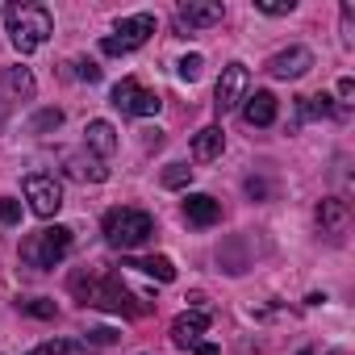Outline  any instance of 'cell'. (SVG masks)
<instances>
[{
    "instance_id": "obj_4",
    "label": "cell",
    "mask_w": 355,
    "mask_h": 355,
    "mask_svg": "<svg viewBox=\"0 0 355 355\" xmlns=\"http://www.w3.org/2000/svg\"><path fill=\"white\" fill-rule=\"evenodd\" d=\"M67 251H71V230L67 226H46V230L30 234L21 243V259L30 268H55V263L67 259Z\"/></svg>"
},
{
    "instance_id": "obj_26",
    "label": "cell",
    "mask_w": 355,
    "mask_h": 355,
    "mask_svg": "<svg viewBox=\"0 0 355 355\" xmlns=\"http://www.w3.org/2000/svg\"><path fill=\"white\" fill-rule=\"evenodd\" d=\"M0 222H5V226H17L21 222V205L13 197H0Z\"/></svg>"
},
{
    "instance_id": "obj_22",
    "label": "cell",
    "mask_w": 355,
    "mask_h": 355,
    "mask_svg": "<svg viewBox=\"0 0 355 355\" xmlns=\"http://www.w3.org/2000/svg\"><path fill=\"white\" fill-rule=\"evenodd\" d=\"M9 84H13L17 96H34V76H30L26 67H13V71H9Z\"/></svg>"
},
{
    "instance_id": "obj_18",
    "label": "cell",
    "mask_w": 355,
    "mask_h": 355,
    "mask_svg": "<svg viewBox=\"0 0 355 355\" xmlns=\"http://www.w3.org/2000/svg\"><path fill=\"white\" fill-rule=\"evenodd\" d=\"M125 268H138V272H146V276H155V280H163V284H171V280H175V263H171L167 255H146V259H130Z\"/></svg>"
},
{
    "instance_id": "obj_19",
    "label": "cell",
    "mask_w": 355,
    "mask_h": 355,
    "mask_svg": "<svg viewBox=\"0 0 355 355\" xmlns=\"http://www.w3.org/2000/svg\"><path fill=\"white\" fill-rule=\"evenodd\" d=\"M189 180H193V167H189V163H167V167H163V184H167V189H184Z\"/></svg>"
},
{
    "instance_id": "obj_7",
    "label": "cell",
    "mask_w": 355,
    "mask_h": 355,
    "mask_svg": "<svg viewBox=\"0 0 355 355\" xmlns=\"http://www.w3.org/2000/svg\"><path fill=\"white\" fill-rule=\"evenodd\" d=\"M21 189H26V201H30V209H34L38 218H55V214H59L63 189H59L55 175H26Z\"/></svg>"
},
{
    "instance_id": "obj_23",
    "label": "cell",
    "mask_w": 355,
    "mask_h": 355,
    "mask_svg": "<svg viewBox=\"0 0 355 355\" xmlns=\"http://www.w3.org/2000/svg\"><path fill=\"white\" fill-rule=\"evenodd\" d=\"M255 9L268 13V17H284V13L297 9V0H255Z\"/></svg>"
},
{
    "instance_id": "obj_5",
    "label": "cell",
    "mask_w": 355,
    "mask_h": 355,
    "mask_svg": "<svg viewBox=\"0 0 355 355\" xmlns=\"http://www.w3.org/2000/svg\"><path fill=\"white\" fill-rule=\"evenodd\" d=\"M150 34H155V17H150V13H134V17H121V21H117V30L101 42V51H105V55H130V51H138Z\"/></svg>"
},
{
    "instance_id": "obj_15",
    "label": "cell",
    "mask_w": 355,
    "mask_h": 355,
    "mask_svg": "<svg viewBox=\"0 0 355 355\" xmlns=\"http://www.w3.org/2000/svg\"><path fill=\"white\" fill-rule=\"evenodd\" d=\"M84 142H88V150H96V155H113V150H117V130H113L109 121H88Z\"/></svg>"
},
{
    "instance_id": "obj_17",
    "label": "cell",
    "mask_w": 355,
    "mask_h": 355,
    "mask_svg": "<svg viewBox=\"0 0 355 355\" xmlns=\"http://www.w3.org/2000/svg\"><path fill=\"white\" fill-rule=\"evenodd\" d=\"M318 222H322V234H330V239H338L343 230H347V205L343 201H322L318 205Z\"/></svg>"
},
{
    "instance_id": "obj_8",
    "label": "cell",
    "mask_w": 355,
    "mask_h": 355,
    "mask_svg": "<svg viewBox=\"0 0 355 355\" xmlns=\"http://www.w3.org/2000/svg\"><path fill=\"white\" fill-rule=\"evenodd\" d=\"M159 96L155 92H146V88H138L134 80H121V84H113V109H121V113H130V117H155L159 113Z\"/></svg>"
},
{
    "instance_id": "obj_28",
    "label": "cell",
    "mask_w": 355,
    "mask_h": 355,
    "mask_svg": "<svg viewBox=\"0 0 355 355\" xmlns=\"http://www.w3.org/2000/svg\"><path fill=\"white\" fill-rule=\"evenodd\" d=\"M76 76L88 80V84H96V80H101V67H96L92 59H80V63H76Z\"/></svg>"
},
{
    "instance_id": "obj_12",
    "label": "cell",
    "mask_w": 355,
    "mask_h": 355,
    "mask_svg": "<svg viewBox=\"0 0 355 355\" xmlns=\"http://www.w3.org/2000/svg\"><path fill=\"white\" fill-rule=\"evenodd\" d=\"M205 326H209L205 313H180V318L171 322V343L175 347H197L201 334H205Z\"/></svg>"
},
{
    "instance_id": "obj_9",
    "label": "cell",
    "mask_w": 355,
    "mask_h": 355,
    "mask_svg": "<svg viewBox=\"0 0 355 355\" xmlns=\"http://www.w3.org/2000/svg\"><path fill=\"white\" fill-rule=\"evenodd\" d=\"M309 67H313V51L309 46H288V51H280V55L268 59V71L276 80H301Z\"/></svg>"
},
{
    "instance_id": "obj_20",
    "label": "cell",
    "mask_w": 355,
    "mask_h": 355,
    "mask_svg": "<svg viewBox=\"0 0 355 355\" xmlns=\"http://www.w3.org/2000/svg\"><path fill=\"white\" fill-rule=\"evenodd\" d=\"M301 113L305 117H330L334 105H330V96H301Z\"/></svg>"
},
{
    "instance_id": "obj_29",
    "label": "cell",
    "mask_w": 355,
    "mask_h": 355,
    "mask_svg": "<svg viewBox=\"0 0 355 355\" xmlns=\"http://www.w3.org/2000/svg\"><path fill=\"white\" fill-rule=\"evenodd\" d=\"M59 121H63V113H59V109H42L34 125H38V130H51V125H59Z\"/></svg>"
},
{
    "instance_id": "obj_6",
    "label": "cell",
    "mask_w": 355,
    "mask_h": 355,
    "mask_svg": "<svg viewBox=\"0 0 355 355\" xmlns=\"http://www.w3.org/2000/svg\"><path fill=\"white\" fill-rule=\"evenodd\" d=\"M247 96H251V71H247V63H230V67H222L218 92H214V105H218V113H230V109H239Z\"/></svg>"
},
{
    "instance_id": "obj_27",
    "label": "cell",
    "mask_w": 355,
    "mask_h": 355,
    "mask_svg": "<svg viewBox=\"0 0 355 355\" xmlns=\"http://www.w3.org/2000/svg\"><path fill=\"white\" fill-rule=\"evenodd\" d=\"M88 343H92V347H109V343H117V330L96 326V330H88Z\"/></svg>"
},
{
    "instance_id": "obj_21",
    "label": "cell",
    "mask_w": 355,
    "mask_h": 355,
    "mask_svg": "<svg viewBox=\"0 0 355 355\" xmlns=\"http://www.w3.org/2000/svg\"><path fill=\"white\" fill-rule=\"evenodd\" d=\"M175 71H180V80H189V84H193V80H201V71H205V59H201V55H184L180 63H175Z\"/></svg>"
},
{
    "instance_id": "obj_24",
    "label": "cell",
    "mask_w": 355,
    "mask_h": 355,
    "mask_svg": "<svg viewBox=\"0 0 355 355\" xmlns=\"http://www.w3.org/2000/svg\"><path fill=\"white\" fill-rule=\"evenodd\" d=\"M46 355H88V351L76 338H55V343H46Z\"/></svg>"
},
{
    "instance_id": "obj_1",
    "label": "cell",
    "mask_w": 355,
    "mask_h": 355,
    "mask_svg": "<svg viewBox=\"0 0 355 355\" xmlns=\"http://www.w3.org/2000/svg\"><path fill=\"white\" fill-rule=\"evenodd\" d=\"M5 30H9V42L30 55L38 51L51 34H55V17L42 9V5H30V0H21V5H9L5 9Z\"/></svg>"
},
{
    "instance_id": "obj_30",
    "label": "cell",
    "mask_w": 355,
    "mask_h": 355,
    "mask_svg": "<svg viewBox=\"0 0 355 355\" xmlns=\"http://www.w3.org/2000/svg\"><path fill=\"white\" fill-rule=\"evenodd\" d=\"M193 351H197V355H218V347H214V343H197Z\"/></svg>"
},
{
    "instance_id": "obj_25",
    "label": "cell",
    "mask_w": 355,
    "mask_h": 355,
    "mask_svg": "<svg viewBox=\"0 0 355 355\" xmlns=\"http://www.w3.org/2000/svg\"><path fill=\"white\" fill-rule=\"evenodd\" d=\"M21 309H30L34 318H55V301H46V297H30V301H21Z\"/></svg>"
},
{
    "instance_id": "obj_2",
    "label": "cell",
    "mask_w": 355,
    "mask_h": 355,
    "mask_svg": "<svg viewBox=\"0 0 355 355\" xmlns=\"http://www.w3.org/2000/svg\"><path fill=\"white\" fill-rule=\"evenodd\" d=\"M71 288L84 297V305H101V309H113V313H146V305H134L138 297L117 280V276H109V272H101V276H76L71 280Z\"/></svg>"
},
{
    "instance_id": "obj_16",
    "label": "cell",
    "mask_w": 355,
    "mask_h": 355,
    "mask_svg": "<svg viewBox=\"0 0 355 355\" xmlns=\"http://www.w3.org/2000/svg\"><path fill=\"white\" fill-rule=\"evenodd\" d=\"M222 146H226V134H222V125H205V130L193 138V155H197L201 163L218 159V155H222Z\"/></svg>"
},
{
    "instance_id": "obj_14",
    "label": "cell",
    "mask_w": 355,
    "mask_h": 355,
    "mask_svg": "<svg viewBox=\"0 0 355 355\" xmlns=\"http://www.w3.org/2000/svg\"><path fill=\"white\" fill-rule=\"evenodd\" d=\"M67 175L71 180H92V184H101V180H109V167L101 163V159H92V155H67Z\"/></svg>"
},
{
    "instance_id": "obj_10",
    "label": "cell",
    "mask_w": 355,
    "mask_h": 355,
    "mask_svg": "<svg viewBox=\"0 0 355 355\" xmlns=\"http://www.w3.org/2000/svg\"><path fill=\"white\" fill-rule=\"evenodd\" d=\"M184 218H189V226L209 230V226H218V218H222V201L209 197V193H189V197H184Z\"/></svg>"
},
{
    "instance_id": "obj_13",
    "label": "cell",
    "mask_w": 355,
    "mask_h": 355,
    "mask_svg": "<svg viewBox=\"0 0 355 355\" xmlns=\"http://www.w3.org/2000/svg\"><path fill=\"white\" fill-rule=\"evenodd\" d=\"M243 121L247 125H272L276 121V96L272 92H255L243 101Z\"/></svg>"
},
{
    "instance_id": "obj_3",
    "label": "cell",
    "mask_w": 355,
    "mask_h": 355,
    "mask_svg": "<svg viewBox=\"0 0 355 355\" xmlns=\"http://www.w3.org/2000/svg\"><path fill=\"white\" fill-rule=\"evenodd\" d=\"M101 230H105L109 247L134 251V247H142V243L155 234V218H150L146 209H130V205H117V209H109V214H105Z\"/></svg>"
},
{
    "instance_id": "obj_11",
    "label": "cell",
    "mask_w": 355,
    "mask_h": 355,
    "mask_svg": "<svg viewBox=\"0 0 355 355\" xmlns=\"http://www.w3.org/2000/svg\"><path fill=\"white\" fill-rule=\"evenodd\" d=\"M222 17H226L222 0H184V5H180V21H184V26H197V30L218 26Z\"/></svg>"
},
{
    "instance_id": "obj_31",
    "label": "cell",
    "mask_w": 355,
    "mask_h": 355,
    "mask_svg": "<svg viewBox=\"0 0 355 355\" xmlns=\"http://www.w3.org/2000/svg\"><path fill=\"white\" fill-rule=\"evenodd\" d=\"M30 355H46V347H34V351H30Z\"/></svg>"
}]
</instances>
